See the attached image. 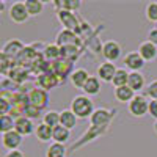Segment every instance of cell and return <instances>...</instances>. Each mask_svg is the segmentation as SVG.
<instances>
[{
    "label": "cell",
    "mask_w": 157,
    "mask_h": 157,
    "mask_svg": "<svg viewBox=\"0 0 157 157\" xmlns=\"http://www.w3.org/2000/svg\"><path fill=\"white\" fill-rule=\"evenodd\" d=\"M72 113L78 118V120H88L93 116L94 113V104L91 101V98L85 96V94H78L71 101V107Z\"/></svg>",
    "instance_id": "cell-1"
},
{
    "label": "cell",
    "mask_w": 157,
    "mask_h": 157,
    "mask_svg": "<svg viewBox=\"0 0 157 157\" xmlns=\"http://www.w3.org/2000/svg\"><path fill=\"white\" fill-rule=\"evenodd\" d=\"M149 109V99L145 94H135L134 99L127 104V112L134 118H143L148 115Z\"/></svg>",
    "instance_id": "cell-2"
},
{
    "label": "cell",
    "mask_w": 157,
    "mask_h": 157,
    "mask_svg": "<svg viewBox=\"0 0 157 157\" xmlns=\"http://www.w3.org/2000/svg\"><path fill=\"white\" fill-rule=\"evenodd\" d=\"M8 16H10L11 22H14L17 25L25 24L30 19V14H29L27 8H25V2H14V3H11L10 8H8Z\"/></svg>",
    "instance_id": "cell-3"
},
{
    "label": "cell",
    "mask_w": 157,
    "mask_h": 157,
    "mask_svg": "<svg viewBox=\"0 0 157 157\" xmlns=\"http://www.w3.org/2000/svg\"><path fill=\"white\" fill-rule=\"evenodd\" d=\"M102 55L105 58V61H110V63H115L121 58L123 55V47L121 44L115 41V39H109L102 44Z\"/></svg>",
    "instance_id": "cell-4"
},
{
    "label": "cell",
    "mask_w": 157,
    "mask_h": 157,
    "mask_svg": "<svg viewBox=\"0 0 157 157\" xmlns=\"http://www.w3.org/2000/svg\"><path fill=\"white\" fill-rule=\"evenodd\" d=\"M123 64L126 69H129V72H141L146 61L141 58L138 52H129V54L123 57Z\"/></svg>",
    "instance_id": "cell-5"
},
{
    "label": "cell",
    "mask_w": 157,
    "mask_h": 157,
    "mask_svg": "<svg viewBox=\"0 0 157 157\" xmlns=\"http://www.w3.org/2000/svg\"><path fill=\"white\" fill-rule=\"evenodd\" d=\"M29 104L39 110H44L49 104V91L46 90H41V88H33L30 90L29 93Z\"/></svg>",
    "instance_id": "cell-6"
},
{
    "label": "cell",
    "mask_w": 157,
    "mask_h": 157,
    "mask_svg": "<svg viewBox=\"0 0 157 157\" xmlns=\"http://www.w3.org/2000/svg\"><path fill=\"white\" fill-rule=\"evenodd\" d=\"M60 83H61V80L58 78V75H57L55 72H52V71L43 72V74H39V75L36 77V85H38V88L46 90V91L57 88Z\"/></svg>",
    "instance_id": "cell-7"
},
{
    "label": "cell",
    "mask_w": 157,
    "mask_h": 157,
    "mask_svg": "<svg viewBox=\"0 0 157 157\" xmlns=\"http://www.w3.org/2000/svg\"><path fill=\"white\" fill-rule=\"evenodd\" d=\"M116 66H115V63H110V61H104L101 63L98 69H96V77L99 78L101 82L104 83H112L113 82V77L116 74Z\"/></svg>",
    "instance_id": "cell-8"
},
{
    "label": "cell",
    "mask_w": 157,
    "mask_h": 157,
    "mask_svg": "<svg viewBox=\"0 0 157 157\" xmlns=\"http://www.w3.org/2000/svg\"><path fill=\"white\" fill-rule=\"evenodd\" d=\"M24 49H25V46H24L22 41H19V39H8V41L3 44V47H2V52L8 58H11L13 61H14V60H17L21 57Z\"/></svg>",
    "instance_id": "cell-9"
},
{
    "label": "cell",
    "mask_w": 157,
    "mask_h": 157,
    "mask_svg": "<svg viewBox=\"0 0 157 157\" xmlns=\"http://www.w3.org/2000/svg\"><path fill=\"white\" fill-rule=\"evenodd\" d=\"M24 141V137L21 134H17L16 130H11L8 134H3L2 135V146L6 149V151H16L21 148Z\"/></svg>",
    "instance_id": "cell-10"
},
{
    "label": "cell",
    "mask_w": 157,
    "mask_h": 157,
    "mask_svg": "<svg viewBox=\"0 0 157 157\" xmlns=\"http://www.w3.org/2000/svg\"><path fill=\"white\" fill-rule=\"evenodd\" d=\"M72 71H74V63L72 61L60 58V60L52 63V72H55L61 82H63L64 77H69L72 74Z\"/></svg>",
    "instance_id": "cell-11"
},
{
    "label": "cell",
    "mask_w": 157,
    "mask_h": 157,
    "mask_svg": "<svg viewBox=\"0 0 157 157\" xmlns=\"http://www.w3.org/2000/svg\"><path fill=\"white\" fill-rule=\"evenodd\" d=\"M35 129H36V126L33 124L32 120H29L27 116L16 118V121H14V130H16L17 134H21L22 137H29V135L35 134Z\"/></svg>",
    "instance_id": "cell-12"
},
{
    "label": "cell",
    "mask_w": 157,
    "mask_h": 157,
    "mask_svg": "<svg viewBox=\"0 0 157 157\" xmlns=\"http://www.w3.org/2000/svg\"><path fill=\"white\" fill-rule=\"evenodd\" d=\"M90 72L85 69V68H77L72 71V74L69 75V82L74 88H78V90H83L85 83L88 82V78H90Z\"/></svg>",
    "instance_id": "cell-13"
},
{
    "label": "cell",
    "mask_w": 157,
    "mask_h": 157,
    "mask_svg": "<svg viewBox=\"0 0 157 157\" xmlns=\"http://www.w3.org/2000/svg\"><path fill=\"white\" fill-rule=\"evenodd\" d=\"M57 19L63 25V29H66V30L74 32L77 29V25H78V21H77L75 14L71 13V11H57Z\"/></svg>",
    "instance_id": "cell-14"
},
{
    "label": "cell",
    "mask_w": 157,
    "mask_h": 157,
    "mask_svg": "<svg viewBox=\"0 0 157 157\" xmlns=\"http://www.w3.org/2000/svg\"><path fill=\"white\" fill-rule=\"evenodd\" d=\"M55 44L58 47H66V46H77V35L72 30L63 29L57 33V41Z\"/></svg>",
    "instance_id": "cell-15"
},
{
    "label": "cell",
    "mask_w": 157,
    "mask_h": 157,
    "mask_svg": "<svg viewBox=\"0 0 157 157\" xmlns=\"http://www.w3.org/2000/svg\"><path fill=\"white\" fill-rule=\"evenodd\" d=\"M137 52L141 55V58L145 61H154L157 58V46L149 43L148 39H146V41H143V43H140Z\"/></svg>",
    "instance_id": "cell-16"
},
{
    "label": "cell",
    "mask_w": 157,
    "mask_h": 157,
    "mask_svg": "<svg viewBox=\"0 0 157 157\" xmlns=\"http://www.w3.org/2000/svg\"><path fill=\"white\" fill-rule=\"evenodd\" d=\"M127 86L130 90H134V93L137 94L138 91L146 88V78L143 75V72H129V80H127Z\"/></svg>",
    "instance_id": "cell-17"
},
{
    "label": "cell",
    "mask_w": 157,
    "mask_h": 157,
    "mask_svg": "<svg viewBox=\"0 0 157 157\" xmlns=\"http://www.w3.org/2000/svg\"><path fill=\"white\" fill-rule=\"evenodd\" d=\"M101 88H102V82L99 80V78L96 75H91L88 78V82L85 83L83 86V94L88 96V98H93V96H98L101 93Z\"/></svg>",
    "instance_id": "cell-18"
},
{
    "label": "cell",
    "mask_w": 157,
    "mask_h": 157,
    "mask_svg": "<svg viewBox=\"0 0 157 157\" xmlns=\"http://www.w3.org/2000/svg\"><path fill=\"white\" fill-rule=\"evenodd\" d=\"M77 121H78V118L72 113L71 109H64L60 112V126L66 127L68 130H72L77 126Z\"/></svg>",
    "instance_id": "cell-19"
},
{
    "label": "cell",
    "mask_w": 157,
    "mask_h": 157,
    "mask_svg": "<svg viewBox=\"0 0 157 157\" xmlns=\"http://www.w3.org/2000/svg\"><path fill=\"white\" fill-rule=\"evenodd\" d=\"M52 134H54V129L46 126L44 123H39L35 129V137L39 143H50L52 141Z\"/></svg>",
    "instance_id": "cell-20"
},
{
    "label": "cell",
    "mask_w": 157,
    "mask_h": 157,
    "mask_svg": "<svg viewBox=\"0 0 157 157\" xmlns=\"http://www.w3.org/2000/svg\"><path fill=\"white\" fill-rule=\"evenodd\" d=\"M113 96L115 99L120 102V104H129L130 101L134 99L135 93H134V90H130L127 85L126 86H120V88H115L113 91Z\"/></svg>",
    "instance_id": "cell-21"
},
{
    "label": "cell",
    "mask_w": 157,
    "mask_h": 157,
    "mask_svg": "<svg viewBox=\"0 0 157 157\" xmlns=\"http://www.w3.org/2000/svg\"><path fill=\"white\" fill-rule=\"evenodd\" d=\"M55 6L57 11H77V10H80L82 6V2L80 0H57V2L52 3Z\"/></svg>",
    "instance_id": "cell-22"
},
{
    "label": "cell",
    "mask_w": 157,
    "mask_h": 157,
    "mask_svg": "<svg viewBox=\"0 0 157 157\" xmlns=\"http://www.w3.org/2000/svg\"><path fill=\"white\" fill-rule=\"evenodd\" d=\"M43 57L46 61H50V63H54L57 60L61 58V49L57 46V44H46L44 46V50H43Z\"/></svg>",
    "instance_id": "cell-23"
},
{
    "label": "cell",
    "mask_w": 157,
    "mask_h": 157,
    "mask_svg": "<svg viewBox=\"0 0 157 157\" xmlns=\"http://www.w3.org/2000/svg\"><path fill=\"white\" fill-rule=\"evenodd\" d=\"M71 138V130H68L63 126H57L54 127V134H52V141L60 143V145H66Z\"/></svg>",
    "instance_id": "cell-24"
},
{
    "label": "cell",
    "mask_w": 157,
    "mask_h": 157,
    "mask_svg": "<svg viewBox=\"0 0 157 157\" xmlns=\"http://www.w3.org/2000/svg\"><path fill=\"white\" fill-rule=\"evenodd\" d=\"M8 77H10L11 82L22 83V82H25L29 78V71L24 69L22 66H13L11 71H10V74H8Z\"/></svg>",
    "instance_id": "cell-25"
},
{
    "label": "cell",
    "mask_w": 157,
    "mask_h": 157,
    "mask_svg": "<svg viewBox=\"0 0 157 157\" xmlns=\"http://www.w3.org/2000/svg\"><path fill=\"white\" fill-rule=\"evenodd\" d=\"M110 113L107 110H104V109H96L93 116L90 118L91 120V124L93 126H104V124H107L110 121Z\"/></svg>",
    "instance_id": "cell-26"
},
{
    "label": "cell",
    "mask_w": 157,
    "mask_h": 157,
    "mask_svg": "<svg viewBox=\"0 0 157 157\" xmlns=\"http://www.w3.org/2000/svg\"><path fill=\"white\" fill-rule=\"evenodd\" d=\"M66 145H60V143L52 141L46 149V157H66Z\"/></svg>",
    "instance_id": "cell-27"
},
{
    "label": "cell",
    "mask_w": 157,
    "mask_h": 157,
    "mask_svg": "<svg viewBox=\"0 0 157 157\" xmlns=\"http://www.w3.org/2000/svg\"><path fill=\"white\" fill-rule=\"evenodd\" d=\"M127 80H129V71L126 68H118L116 69V74L113 77V82L112 85L115 88H120V86H126L127 85Z\"/></svg>",
    "instance_id": "cell-28"
},
{
    "label": "cell",
    "mask_w": 157,
    "mask_h": 157,
    "mask_svg": "<svg viewBox=\"0 0 157 157\" xmlns=\"http://www.w3.org/2000/svg\"><path fill=\"white\" fill-rule=\"evenodd\" d=\"M25 8H27L30 17L39 16L44 10V2H39V0H25Z\"/></svg>",
    "instance_id": "cell-29"
},
{
    "label": "cell",
    "mask_w": 157,
    "mask_h": 157,
    "mask_svg": "<svg viewBox=\"0 0 157 157\" xmlns=\"http://www.w3.org/2000/svg\"><path fill=\"white\" fill-rule=\"evenodd\" d=\"M43 123L49 127H57L60 126V112L57 110H47L44 115H43Z\"/></svg>",
    "instance_id": "cell-30"
},
{
    "label": "cell",
    "mask_w": 157,
    "mask_h": 157,
    "mask_svg": "<svg viewBox=\"0 0 157 157\" xmlns=\"http://www.w3.org/2000/svg\"><path fill=\"white\" fill-rule=\"evenodd\" d=\"M14 118L11 115H3L0 116V134H8L11 130H14Z\"/></svg>",
    "instance_id": "cell-31"
},
{
    "label": "cell",
    "mask_w": 157,
    "mask_h": 157,
    "mask_svg": "<svg viewBox=\"0 0 157 157\" xmlns=\"http://www.w3.org/2000/svg\"><path fill=\"white\" fill-rule=\"evenodd\" d=\"M11 112V94L8 91L0 93V116L10 115Z\"/></svg>",
    "instance_id": "cell-32"
},
{
    "label": "cell",
    "mask_w": 157,
    "mask_h": 157,
    "mask_svg": "<svg viewBox=\"0 0 157 157\" xmlns=\"http://www.w3.org/2000/svg\"><path fill=\"white\" fill-rule=\"evenodd\" d=\"M61 49V58L68 60V61H75L78 58V49L77 46H66V47H60Z\"/></svg>",
    "instance_id": "cell-33"
},
{
    "label": "cell",
    "mask_w": 157,
    "mask_h": 157,
    "mask_svg": "<svg viewBox=\"0 0 157 157\" xmlns=\"http://www.w3.org/2000/svg\"><path fill=\"white\" fill-rule=\"evenodd\" d=\"M13 63H14V61H13L11 58H8L3 52L0 50V75H8L11 68L14 66Z\"/></svg>",
    "instance_id": "cell-34"
},
{
    "label": "cell",
    "mask_w": 157,
    "mask_h": 157,
    "mask_svg": "<svg viewBox=\"0 0 157 157\" xmlns=\"http://www.w3.org/2000/svg\"><path fill=\"white\" fill-rule=\"evenodd\" d=\"M145 16L149 22L157 24V2H151L145 8Z\"/></svg>",
    "instance_id": "cell-35"
},
{
    "label": "cell",
    "mask_w": 157,
    "mask_h": 157,
    "mask_svg": "<svg viewBox=\"0 0 157 157\" xmlns=\"http://www.w3.org/2000/svg\"><path fill=\"white\" fill-rule=\"evenodd\" d=\"M145 96H146L149 101H155V99H157V78L146 85V88H145Z\"/></svg>",
    "instance_id": "cell-36"
},
{
    "label": "cell",
    "mask_w": 157,
    "mask_h": 157,
    "mask_svg": "<svg viewBox=\"0 0 157 157\" xmlns=\"http://www.w3.org/2000/svg\"><path fill=\"white\" fill-rule=\"evenodd\" d=\"M24 116H27L29 120H32V121H33V120H36V118L41 116V110L36 109V107H33V105H30V104H29V105L24 109Z\"/></svg>",
    "instance_id": "cell-37"
},
{
    "label": "cell",
    "mask_w": 157,
    "mask_h": 157,
    "mask_svg": "<svg viewBox=\"0 0 157 157\" xmlns=\"http://www.w3.org/2000/svg\"><path fill=\"white\" fill-rule=\"evenodd\" d=\"M148 115L157 121V99L155 101H149V109H148Z\"/></svg>",
    "instance_id": "cell-38"
},
{
    "label": "cell",
    "mask_w": 157,
    "mask_h": 157,
    "mask_svg": "<svg viewBox=\"0 0 157 157\" xmlns=\"http://www.w3.org/2000/svg\"><path fill=\"white\" fill-rule=\"evenodd\" d=\"M148 41L152 43L154 46H157V27H154L148 32Z\"/></svg>",
    "instance_id": "cell-39"
},
{
    "label": "cell",
    "mask_w": 157,
    "mask_h": 157,
    "mask_svg": "<svg viewBox=\"0 0 157 157\" xmlns=\"http://www.w3.org/2000/svg\"><path fill=\"white\" fill-rule=\"evenodd\" d=\"M5 157H25V155H24V152L21 149H16V151H8L5 154Z\"/></svg>",
    "instance_id": "cell-40"
},
{
    "label": "cell",
    "mask_w": 157,
    "mask_h": 157,
    "mask_svg": "<svg viewBox=\"0 0 157 157\" xmlns=\"http://www.w3.org/2000/svg\"><path fill=\"white\" fill-rule=\"evenodd\" d=\"M5 8H6V5H5V2H2V0H0V14H2V13L5 11Z\"/></svg>",
    "instance_id": "cell-41"
},
{
    "label": "cell",
    "mask_w": 157,
    "mask_h": 157,
    "mask_svg": "<svg viewBox=\"0 0 157 157\" xmlns=\"http://www.w3.org/2000/svg\"><path fill=\"white\" fill-rule=\"evenodd\" d=\"M152 129H154V134L157 135V121H154V126H152Z\"/></svg>",
    "instance_id": "cell-42"
}]
</instances>
